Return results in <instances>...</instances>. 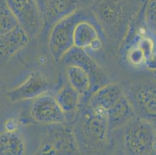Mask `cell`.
Wrapping results in <instances>:
<instances>
[{
    "label": "cell",
    "mask_w": 156,
    "mask_h": 155,
    "mask_svg": "<svg viewBox=\"0 0 156 155\" xmlns=\"http://www.w3.org/2000/svg\"><path fill=\"white\" fill-rule=\"evenodd\" d=\"M85 15L86 12L79 9L55 23L49 30V51L56 62H61L62 58L74 47L75 26Z\"/></svg>",
    "instance_id": "5b68a950"
},
{
    "label": "cell",
    "mask_w": 156,
    "mask_h": 155,
    "mask_svg": "<svg viewBox=\"0 0 156 155\" xmlns=\"http://www.w3.org/2000/svg\"><path fill=\"white\" fill-rule=\"evenodd\" d=\"M55 96L65 115L75 113L80 106L82 96L69 83L63 85Z\"/></svg>",
    "instance_id": "ac0fdd59"
},
{
    "label": "cell",
    "mask_w": 156,
    "mask_h": 155,
    "mask_svg": "<svg viewBox=\"0 0 156 155\" xmlns=\"http://www.w3.org/2000/svg\"><path fill=\"white\" fill-rule=\"evenodd\" d=\"M106 116L110 130L124 127L131 119L137 116L126 94L107 111Z\"/></svg>",
    "instance_id": "2e32d148"
},
{
    "label": "cell",
    "mask_w": 156,
    "mask_h": 155,
    "mask_svg": "<svg viewBox=\"0 0 156 155\" xmlns=\"http://www.w3.org/2000/svg\"><path fill=\"white\" fill-rule=\"evenodd\" d=\"M15 16L5 2L0 3V35L12 30L19 26Z\"/></svg>",
    "instance_id": "d6986e66"
},
{
    "label": "cell",
    "mask_w": 156,
    "mask_h": 155,
    "mask_svg": "<svg viewBox=\"0 0 156 155\" xmlns=\"http://www.w3.org/2000/svg\"><path fill=\"white\" fill-rule=\"evenodd\" d=\"M51 87L50 81L40 72H33L23 82L8 92L7 96L11 102L34 99L48 92Z\"/></svg>",
    "instance_id": "8fae6325"
},
{
    "label": "cell",
    "mask_w": 156,
    "mask_h": 155,
    "mask_svg": "<svg viewBox=\"0 0 156 155\" xmlns=\"http://www.w3.org/2000/svg\"><path fill=\"white\" fill-rule=\"evenodd\" d=\"M123 143L130 155H156L155 125L136 116L124 126Z\"/></svg>",
    "instance_id": "3957f363"
},
{
    "label": "cell",
    "mask_w": 156,
    "mask_h": 155,
    "mask_svg": "<svg viewBox=\"0 0 156 155\" xmlns=\"http://www.w3.org/2000/svg\"><path fill=\"white\" fill-rule=\"evenodd\" d=\"M30 37L19 25L12 30L0 35V58H9L25 48Z\"/></svg>",
    "instance_id": "5bb4252c"
},
{
    "label": "cell",
    "mask_w": 156,
    "mask_h": 155,
    "mask_svg": "<svg viewBox=\"0 0 156 155\" xmlns=\"http://www.w3.org/2000/svg\"><path fill=\"white\" fill-rule=\"evenodd\" d=\"M26 144L23 137L16 131L0 133V155H24Z\"/></svg>",
    "instance_id": "e0dca14e"
},
{
    "label": "cell",
    "mask_w": 156,
    "mask_h": 155,
    "mask_svg": "<svg viewBox=\"0 0 156 155\" xmlns=\"http://www.w3.org/2000/svg\"><path fill=\"white\" fill-rule=\"evenodd\" d=\"M127 58L131 65L134 67H140L145 65L147 62L145 56L143 51L134 44L132 47H130L127 54Z\"/></svg>",
    "instance_id": "ffe728a7"
},
{
    "label": "cell",
    "mask_w": 156,
    "mask_h": 155,
    "mask_svg": "<svg viewBox=\"0 0 156 155\" xmlns=\"http://www.w3.org/2000/svg\"><path fill=\"white\" fill-rule=\"evenodd\" d=\"M124 94V89L118 84L106 83L91 94L88 104L99 108L106 113Z\"/></svg>",
    "instance_id": "4fadbf2b"
},
{
    "label": "cell",
    "mask_w": 156,
    "mask_h": 155,
    "mask_svg": "<svg viewBox=\"0 0 156 155\" xmlns=\"http://www.w3.org/2000/svg\"><path fill=\"white\" fill-rule=\"evenodd\" d=\"M42 155H76L79 152L72 129L52 125L47 131L41 149Z\"/></svg>",
    "instance_id": "8992f818"
},
{
    "label": "cell",
    "mask_w": 156,
    "mask_h": 155,
    "mask_svg": "<svg viewBox=\"0 0 156 155\" xmlns=\"http://www.w3.org/2000/svg\"><path fill=\"white\" fill-rule=\"evenodd\" d=\"M145 66L147 67L151 72H153V73L155 75L156 77V52L154 53V55L146 62Z\"/></svg>",
    "instance_id": "44dd1931"
},
{
    "label": "cell",
    "mask_w": 156,
    "mask_h": 155,
    "mask_svg": "<svg viewBox=\"0 0 156 155\" xmlns=\"http://www.w3.org/2000/svg\"><path fill=\"white\" fill-rule=\"evenodd\" d=\"M65 75L68 83L82 97L91 96L95 91L91 77L83 68L76 65H65Z\"/></svg>",
    "instance_id": "9a60e30c"
},
{
    "label": "cell",
    "mask_w": 156,
    "mask_h": 155,
    "mask_svg": "<svg viewBox=\"0 0 156 155\" xmlns=\"http://www.w3.org/2000/svg\"><path fill=\"white\" fill-rule=\"evenodd\" d=\"M61 61L65 65H76L85 69L91 77L95 91L102 85L108 83L106 74L87 51L73 47Z\"/></svg>",
    "instance_id": "7c38bea8"
},
{
    "label": "cell",
    "mask_w": 156,
    "mask_h": 155,
    "mask_svg": "<svg viewBox=\"0 0 156 155\" xmlns=\"http://www.w3.org/2000/svg\"><path fill=\"white\" fill-rule=\"evenodd\" d=\"M44 22V29L51 28L79 9V0H36Z\"/></svg>",
    "instance_id": "30bf717a"
},
{
    "label": "cell",
    "mask_w": 156,
    "mask_h": 155,
    "mask_svg": "<svg viewBox=\"0 0 156 155\" xmlns=\"http://www.w3.org/2000/svg\"><path fill=\"white\" fill-rule=\"evenodd\" d=\"M136 116L156 124V78L134 82L124 90Z\"/></svg>",
    "instance_id": "277c9868"
},
{
    "label": "cell",
    "mask_w": 156,
    "mask_h": 155,
    "mask_svg": "<svg viewBox=\"0 0 156 155\" xmlns=\"http://www.w3.org/2000/svg\"><path fill=\"white\" fill-rule=\"evenodd\" d=\"M30 115L37 123L50 126L63 124L66 120V115L55 95L48 92L33 99Z\"/></svg>",
    "instance_id": "9c48e42d"
},
{
    "label": "cell",
    "mask_w": 156,
    "mask_h": 155,
    "mask_svg": "<svg viewBox=\"0 0 156 155\" xmlns=\"http://www.w3.org/2000/svg\"><path fill=\"white\" fill-rule=\"evenodd\" d=\"M103 29L93 16L87 13L76 23L74 30V47L85 51H96L103 44Z\"/></svg>",
    "instance_id": "ba28073f"
},
{
    "label": "cell",
    "mask_w": 156,
    "mask_h": 155,
    "mask_svg": "<svg viewBox=\"0 0 156 155\" xmlns=\"http://www.w3.org/2000/svg\"><path fill=\"white\" fill-rule=\"evenodd\" d=\"M5 2L30 37L43 30V19L36 0H5Z\"/></svg>",
    "instance_id": "52a82bcc"
},
{
    "label": "cell",
    "mask_w": 156,
    "mask_h": 155,
    "mask_svg": "<svg viewBox=\"0 0 156 155\" xmlns=\"http://www.w3.org/2000/svg\"><path fill=\"white\" fill-rule=\"evenodd\" d=\"M95 12L102 29L111 39L117 41L124 39L131 20L124 0H101Z\"/></svg>",
    "instance_id": "7a4b0ae2"
},
{
    "label": "cell",
    "mask_w": 156,
    "mask_h": 155,
    "mask_svg": "<svg viewBox=\"0 0 156 155\" xmlns=\"http://www.w3.org/2000/svg\"><path fill=\"white\" fill-rule=\"evenodd\" d=\"M72 130L79 150L85 154L99 153L109 144L110 129L106 112L88 103L78 113Z\"/></svg>",
    "instance_id": "6da1fadb"
}]
</instances>
